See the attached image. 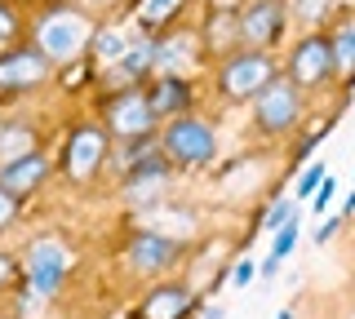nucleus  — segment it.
Masks as SVG:
<instances>
[{"label":"nucleus","mask_w":355,"mask_h":319,"mask_svg":"<svg viewBox=\"0 0 355 319\" xmlns=\"http://www.w3.org/2000/svg\"><path fill=\"white\" fill-rule=\"evenodd\" d=\"M218 151V138L205 120H191V116H178L169 129H164V156L178 160V164H209Z\"/></svg>","instance_id":"obj_1"},{"label":"nucleus","mask_w":355,"mask_h":319,"mask_svg":"<svg viewBox=\"0 0 355 319\" xmlns=\"http://www.w3.org/2000/svg\"><path fill=\"white\" fill-rule=\"evenodd\" d=\"M253 107H258V125L266 129V134H284V129H293L297 116H302L297 80H271L258 98H253Z\"/></svg>","instance_id":"obj_2"},{"label":"nucleus","mask_w":355,"mask_h":319,"mask_svg":"<svg viewBox=\"0 0 355 319\" xmlns=\"http://www.w3.org/2000/svg\"><path fill=\"white\" fill-rule=\"evenodd\" d=\"M85 45H89V23L76 9H53L40 23V49L49 58H76Z\"/></svg>","instance_id":"obj_3"},{"label":"nucleus","mask_w":355,"mask_h":319,"mask_svg":"<svg viewBox=\"0 0 355 319\" xmlns=\"http://www.w3.org/2000/svg\"><path fill=\"white\" fill-rule=\"evenodd\" d=\"M275 80V67L266 53H236L222 71V89L227 98H258L266 84Z\"/></svg>","instance_id":"obj_4"},{"label":"nucleus","mask_w":355,"mask_h":319,"mask_svg":"<svg viewBox=\"0 0 355 319\" xmlns=\"http://www.w3.org/2000/svg\"><path fill=\"white\" fill-rule=\"evenodd\" d=\"M67 271H71V253H67L62 244L40 239V244L27 248V280H31V289H36L40 297L58 293V284L67 280Z\"/></svg>","instance_id":"obj_5"},{"label":"nucleus","mask_w":355,"mask_h":319,"mask_svg":"<svg viewBox=\"0 0 355 319\" xmlns=\"http://www.w3.org/2000/svg\"><path fill=\"white\" fill-rule=\"evenodd\" d=\"M107 120H111V134L142 138V134H151L155 107H151V98H142V93H116L107 102Z\"/></svg>","instance_id":"obj_6"},{"label":"nucleus","mask_w":355,"mask_h":319,"mask_svg":"<svg viewBox=\"0 0 355 319\" xmlns=\"http://www.w3.org/2000/svg\"><path fill=\"white\" fill-rule=\"evenodd\" d=\"M103 151H107V138H103V129H94V125L76 129V134H71V142H67V160H62L67 178H76V182L94 178V169H98V160H103Z\"/></svg>","instance_id":"obj_7"},{"label":"nucleus","mask_w":355,"mask_h":319,"mask_svg":"<svg viewBox=\"0 0 355 319\" xmlns=\"http://www.w3.org/2000/svg\"><path fill=\"white\" fill-rule=\"evenodd\" d=\"M333 71H338L333 40L311 36V40H302V45H297V53H293V80H297V84H320V80H329Z\"/></svg>","instance_id":"obj_8"},{"label":"nucleus","mask_w":355,"mask_h":319,"mask_svg":"<svg viewBox=\"0 0 355 319\" xmlns=\"http://www.w3.org/2000/svg\"><path fill=\"white\" fill-rule=\"evenodd\" d=\"M44 71H49V53L36 49H18L9 58H0V89H27V84H40Z\"/></svg>","instance_id":"obj_9"},{"label":"nucleus","mask_w":355,"mask_h":319,"mask_svg":"<svg viewBox=\"0 0 355 319\" xmlns=\"http://www.w3.org/2000/svg\"><path fill=\"white\" fill-rule=\"evenodd\" d=\"M284 31V0H258V5H249V14L240 18V36L249 40V45H266V40H275Z\"/></svg>","instance_id":"obj_10"},{"label":"nucleus","mask_w":355,"mask_h":319,"mask_svg":"<svg viewBox=\"0 0 355 319\" xmlns=\"http://www.w3.org/2000/svg\"><path fill=\"white\" fill-rule=\"evenodd\" d=\"M173 257H178V244L164 239V235H151V230H142V235L129 244V262L138 271H164Z\"/></svg>","instance_id":"obj_11"},{"label":"nucleus","mask_w":355,"mask_h":319,"mask_svg":"<svg viewBox=\"0 0 355 319\" xmlns=\"http://www.w3.org/2000/svg\"><path fill=\"white\" fill-rule=\"evenodd\" d=\"M187 306H191V293L178 289V284H164V289H155L147 302H142L138 319H182Z\"/></svg>","instance_id":"obj_12"},{"label":"nucleus","mask_w":355,"mask_h":319,"mask_svg":"<svg viewBox=\"0 0 355 319\" xmlns=\"http://www.w3.org/2000/svg\"><path fill=\"white\" fill-rule=\"evenodd\" d=\"M40 178H44V160L36 151H22V156L0 164V186H9V191H27V186H36Z\"/></svg>","instance_id":"obj_13"},{"label":"nucleus","mask_w":355,"mask_h":319,"mask_svg":"<svg viewBox=\"0 0 355 319\" xmlns=\"http://www.w3.org/2000/svg\"><path fill=\"white\" fill-rule=\"evenodd\" d=\"M187 98H191V89H187L182 80H160L155 84V93H151V107H155V116H178L187 107Z\"/></svg>","instance_id":"obj_14"},{"label":"nucleus","mask_w":355,"mask_h":319,"mask_svg":"<svg viewBox=\"0 0 355 319\" xmlns=\"http://www.w3.org/2000/svg\"><path fill=\"white\" fill-rule=\"evenodd\" d=\"M155 58H160V45H151V40H138V45L125 49V71L138 75V71H147Z\"/></svg>","instance_id":"obj_15"},{"label":"nucleus","mask_w":355,"mask_h":319,"mask_svg":"<svg viewBox=\"0 0 355 319\" xmlns=\"http://www.w3.org/2000/svg\"><path fill=\"white\" fill-rule=\"evenodd\" d=\"M333 53H338V71H351L355 75V23H347L333 40Z\"/></svg>","instance_id":"obj_16"},{"label":"nucleus","mask_w":355,"mask_h":319,"mask_svg":"<svg viewBox=\"0 0 355 319\" xmlns=\"http://www.w3.org/2000/svg\"><path fill=\"white\" fill-rule=\"evenodd\" d=\"M94 49H98V58H103V62H120L129 45H125L120 31H103V36H94Z\"/></svg>","instance_id":"obj_17"},{"label":"nucleus","mask_w":355,"mask_h":319,"mask_svg":"<svg viewBox=\"0 0 355 319\" xmlns=\"http://www.w3.org/2000/svg\"><path fill=\"white\" fill-rule=\"evenodd\" d=\"M293 244H297V217H288V222L275 230V244H271V257L275 262H284L288 253H293Z\"/></svg>","instance_id":"obj_18"},{"label":"nucleus","mask_w":355,"mask_h":319,"mask_svg":"<svg viewBox=\"0 0 355 319\" xmlns=\"http://www.w3.org/2000/svg\"><path fill=\"white\" fill-rule=\"evenodd\" d=\"M288 217H297V204L284 195V200H275L271 208H266V217H262V230H280V226L288 222Z\"/></svg>","instance_id":"obj_19"},{"label":"nucleus","mask_w":355,"mask_h":319,"mask_svg":"<svg viewBox=\"0 0 355 319\" xmlns=\"http://www.w3.org/2000/svg\"><path fill=\"white\" fill-rule=\"evenodd\" d=\"M324 178H329V173H324V164H311L302 178H297V186H293V200H306V195H315Z\"/></svg>","instance_id":"obj_20"},{"label":"nucleus","mask_w":355,"mask_h":319,"mask_svg":"<svg viewBox=\"0 0 355 319\" xmlns=\"http://www.w3.org/2000/svg\"><path fill=\"white\" fill-rule=\"evenodd\" d=\"M329 5L333 0H297L293 14H297V23H320V18L329 14Z\"/></svg>","instance_id":"obj_21"},{"label":"nucleus","mask_w":355,"mask_h":319,"mask_svg":"<svg viewBox=\"0 0 355 319\" xmlns=\"http://www.w3.org/2000/svg\"><path fill=\"white\" fill-rule=\"evenodd\" d=\"M182 5V0H147V9H142V18H147V23H160L164 14H169V9H178Z\"/></svg>","instance_id":"obj_22"},{"label":"nucleus","mask_w":355,"mask_h":319,"mask_svg":"<svg viewBox=\"0 0 355 319\" xmlns=\"http://www.w3.org/2000/svg\"><path fill=\"white\" fill-rule=\"evenodd\" d=\"M231 280H236L240 289H244V284H253V280H258V262H236V275H231Z\"/></svg>","instance_id":"obj_23"},{"label":"nucleus","mask_w":355,"mask_h":319,"mask_svg":"<svg viewBox=\"0 0 355 319\" xmlns=\"http://www.w3.org/2000/svg\"><path fill=\"white\" fill-rule=\"evenodd\" d=\"M9 217H14V191H9V186H0V226H5Z\"/></svg>","instance_id":"obj_24"},{"label":"nucleus","mask_w":355,"mask_h":319,"mask_svg":"<svg viewBox=\"0 0 355 319\" xmlns=\"http://www.w3.org/2000/svg\"><path fill=\"white\" fill-rule=\"evenodd\" d=\"M333 191H338V182H333V178H324V182H320V195H315V213H320V208H324V204L333 200Z\"/></svg>","instance_id":"obj_25"},{"label":"nucleus","mask_w":355,"mask_h":319,"mask_svg":"<svg viewBox=\"0 0 355 319\" xmlns=\"http://www.w3.org/2000/svg\"><path fill=\"white\" fill-rule=\"evenodd\" d=\"M333 230H338V217H329V222L315 230V244H324V239H333Z\"/></svg>","instance_id":"obj_26"},{"label":"nucleus","mask_w":355,"mask_h":319,"mask_svg":"<svg viewBox=\"0 0 355 319\" xmlns=\"http://www.w3.org/2000/svg\"><path fill=\"white\" fill-rule=\"evenodd\" d=\"M0 36H14V14L0 5Z\"/></svg>","instance_id":"obj_27"},{"label":"nucleus","mask_w":355,"mask_h":319,"mask_svg":"<svg viewBox=\"0 0 355 319\" xmlns=\"http://www.w3.org/2000/svg\"><path fill=\"white\" fill-rule=\"evenodd\" d=\"M5 280H9V262L0 257V284H5Z\"/></svg>","instance_id":"obj_28"},{"label":"nucleus","mask_w":355,"mask_h":319,"mask_svg":"<svg viewBox=\"0 0 355 319\" xmlns=\"http://www.w3.org/2000/svg\"><path fill=\"white\" fill-rule=\"evenodd\" d=\"M275 319H293V311H280V315H275Z\"/></svg>","instance_id":"obj_29"},{"label":"nucleus","mask_w":355,"mask_h":319,"mask_svg":"<svg viewBox=\"0 0 355 319\" xmlns=\"http://www.w3.org/2000/svg\"><path fill=\"white\" fill-rule=\"evenodd\" d=\"M351 84H355V75H351Z\"/></svg>","instance_id":"obj_30"}]
</instances>
